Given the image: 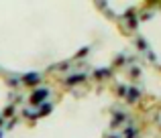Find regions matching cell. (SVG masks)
I'll return each mask as SVG.
<instances>
[{"label": "cell", "instance_id": "277c9868", "mask_svg": "<svg viewBox=\"0 0 161 138\" xmlns=\"http://www.w3.org/2000/svg\"><path fill=\"white\" fill-rule=\"evenodd\" d=\"M129 100H137V91H135V89L129 91Z\"/></svg>", "mask_w": 161, "mask_h": 138}, {"label": "cell", "instance_id": "7a4b0ae2", "mask_svg": "<svg viewBox=\"0 0 161 138\" xmlns=\"http://www.w3.org/2000/svg\"><path fill=\"white\" fill-rule=\"evenodd\" d=\"M25 81H27V83H37V81H39V75H37V73L27 75V77H25Z\"/></svg>", "mask_w": 161, "mask_h": 138}, {"label": "cell", "instance_id": "3957f363", "mask_svg": "<svg viewBox=\"0 0 161 138\" xmlns=\"http://www.w3.org/2000/svg\"><path fill=\"white\" fill-rule=\"evenodd\" d=\"M84 79V75H76V77H71V79H67V83H78Z\"/></svg>", "mask_w": 161, "mask_h": 138}, {"label": "cell", "instance_id": "6da1fadb", "mask_svg": "<svg viewBox=\"0 0 161 138\" xmlns=\"http://www.w3.org/2000/svg\"><path fill=\"white\" fill-rule=\"evenodd\" d=\"M45 95H47V91H45V89H41V91H37V93H35V98H33V102L37 104V102H41V100H43Z\"/></svg>", "mask_w": 161, "mask_h": 138}]
</instances>
